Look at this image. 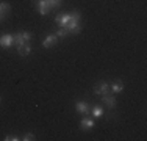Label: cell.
<instances>
[{
  "instance_id": "12",
  "label": "cell",
  "mask_w": 147,
  "mask_h": 141,
  "mask_svg": "<svg viewBox=\"0 0 147 141\" xmlns=\"http://www.w3.org/2000/svg\"><path fill=\"white\" fill-rule=\"evenodd\" d=\"M91 113H92V116H94V118H102L105 111H103V108H102V107L96 105V107H92V110H91Z\"/></svg>"
},
{
  "instance_id": "10",
  "label": "cell",
  "mask_w": 147,
  "mask_h": 141,
  "mask_svg": "<svg viewBox=\"0 0 147 141\" xmlns=\"http://www.w3.org/2000/svg\"><path fill=\"white\" fill-rule=\"evenodd\" d=\"M122 89H124V83H122L121 80H116V82L110 83V91H111L113 94H116V93H122Z\"/></svg>"
},
{
  "instance_id": "1",
  "label": "cell",
  "mask_w": 147,
  "mask_h": 141,
  "mask_svg": "<svg viewBox=\"0 0 147 141\" xmlns=\"http://www.w3.org/2000/svg\"><path fill=\"white\" fill-rule=\"evenodd\" d=\"M80 17H82V14L80 11L77 9V11H74L71 14V20H69V24L66 25L69 31H71V35H78L80 31H82V25H80Z\"/></svg>"
},
{
  "instance_id": "9",
  "label": "cell",
  "mask_w": 147,
  "mask_h": 141,
  "mask_svg": "<svg viewBox=\"0 0 147 141\" xmlns=\"http://www.w3.org/2000/svg\"><path fill=\"white\" fill-rule=\"evenodd\" d=\"M11 44H13V35H2L0 36V45L2 47L8 49L11 47Z\"/></svg>"
},
{
  "instance_id": "15",
  "label": "cell",
  "mask_w": 147,
  "mask_h": 141,
  "mask_svg": "<svg viewBox=\"0 0 147 141\" xmlns=\"http://www.w3.org/2000/svg\"><path fill=\"white\" fill-rule=\"evenodd\" d=\"M22 42H25L24 41V38H22V33H14L13 35V44H22Z\"/></svg>"
},
{
  "instance_id": "21",
  "label": "cell",
  "mask_w": 147,
  "mask_h": 141,
  "mask_svg": "<svg viewBox=\"0 0 147 141\" xmlns=\"http://www.w3.org/2000/svg\"><path fill=\"white\" fill-rule=\"evenodd\" d=\"M58 2H61V0H58Z\"/></svg>"
},
{
  "instance_id": "5",
  "label": "cell",
  "mask_w": 147,
  "mask_h": 141,
  "mask_svg": "<svg viewBox=\"0 0 147 141\" xmlns=\"http://www.w3.org/2000/svg\"><path fill=\"white\" fill-rule=\"evenodd\" d=\"M38 2V13L42 14V16H45L49 11H50V6H49L47 0H36Z\"/></svg>"
},
{
  "instance_id": "17",
  "label": "cell",
  "mask_w": 147,
  "mask_h": 141,
  "mask_svg": "<svg viewBox=\"0 0 147 141\" xmlns=\"http://www.w3.org/2000/svg\"><path fill=\"white\" fill-rule=\"evenodd\" d=\"M22 38H24V41H25V42H28L31 39V33H30V31H22Z\"/></svg>"
},
{
  "instance_id": "2",
  "label": "cell",
  "mask_w": 147,
  "mask_h": 141,
  "mask_svg": "<svg viewBox=\"0 0 147 141\" xmlns=\"http://www.w3.org/2000/svg\"><path fill=\"white\" fill-rule=\"evenodd\" d=\"M94 93H96L97 96H103V94L111 93V91H110V83H108V82L96 83V86H94Z\"/></svg>"
},
{
  "instance_id": "11",
  "label": "cell",
  "mask_w": 147,
  "mask_h": 141,
  "mask_svg": "<svg viewBox=\"0 0 147 141\" xmlns=\"http://www.w3.org/2000/svg\"><path fill=\"white\" fill-rule=\"evenodd\" d=\"M92 127H94V121H92V119H89V118L82 119V122H80V129H82V130H85V132H88V130H91Z\"/></svg>"
},
{
  "instance_id": "8",
  "label": "cell",
  "mask_w": 147,
  "mask_h": 141,
  "mask_svg": "<svg viewBox=\"0 0 147 141\" xmlns=\"http://www.w3.org/2000/svg\"><path fill=\"white\" fill-rule=\"evenodd\" d=\"M75 110L77 113H80V115H88V113L91 111V108H89V105L86 104V102H77V105H75Z\"/></svg>"
},
{
  "instance_id": "16",
  "label": "cell",
  "mask_w": 147,
  "mask_h": 141,
  "mask_svg": "<svg viewBox=\"0 0 147 141\" xmlns=\"http://www.w3.org/2000/svg\"><path fill=\"white\" fill-rule=\"evenodd\" d=\"M20 140H24V141H33L34 140V135H33V133H25V135H24Z\"/></svg>"
},
{
  "instance_id": "14",
  "label": "cell",
  "mask_w": 147,
  "mask_h": 141,
  "mask_svg": "<svg viewBox=\"0 0 147 141\" xmlns=\"http://www.w3.org/2000/svg\"><path fill=\"white\" fill-rule=\"evenodd\" d=\"M69 35H71V31H69L66 27H61V28L57 31V36H58V38H67Z\"/></svg>"
},
{
  "instance_id": "13",
  "label": "cell",
  "mask_w": 147,
  "mask_h": 141,
  "mask_svg": "<svg viewBox=\"0 0 147 141\" xmlns=\"http://www.w3.org/2000/svg\"><path fill=\"white\" fill-rule=\"evenodd\" d=\"M9 9H11V5L6 2H0V13L3 14V16H6V14L9 13Z\"/></svg>"
},
{
  "instance_id": "4",
  "label": "cell",
  "mask_w": 147,
  "mask_h": 141,
  "mask_svg": "<svg viewBox=\"0 0 147 141\" xmlns=\"http://www.w3.org/2000/svg\"><path fill=\"white\" fill-rule=\"evenodd\" d=\"M17 54L20 56H28L31 54V47H30L28 42H22V44L17 45Z\"/></svg>"
},
{
  "instance_id": "7",
  "label": "cell",
  "mask_w": 147,
  "mask_h": 141,
  "mask_svg": "<svg viewBox=\"0 0 147 141\" xmlns=\"http://www.w3.org/2000/svg\"><path fill=\"white\" fill-rule=\"evenodd\" d=\"M69 20H71V14H58L57 17H55V22L58 24V25H61V27H66L69 24Z\"/></svg>"
},
{
  "instance_id": "18",
  "label": "cell",
  "mask_w": 147,
  "mask_h": 141,
  "mask_svg": "<svg viewBox=\"0 0 147 141\" xmlns=\"http://www.w3.org/2000/svg\"><path fill=\"white\" fill-rule=\"evenodd\" d=\"M3 140H5V141H17V140H20V138H17L16 135H6Z\"/></svg>"
},
{
  "instance_id": "3",
  "label": "cell",
  "mask_w": 147,
  "mask_h": 141,
  "mask_svg": "<svg viewBox=\"0 0 147 141\" xmlns=\"http://www.w3.org/2000/svg\"><path fill=\"white\" fill-rule=\"evenodd\" d=\"M102 102L107 105L108 108H111V110H113V108H116V97H114L111 93L103 94V96H102Z\"/></svg>"
},
{
  "instance_id": "19",
  "label": "cell",
  "mask_w": 147,
  "mask_h": 141,
  "mask_svg": "<svg viewBox=\"0 0 147 141\" xmlns=\"http://www.w3.org/2000/svg\"><path fill=\"white\" fill-rule=\"evenodd\" d=\"M5 17H6V16H3V14L0 13V20H3V19H5Z\"/></svg>"
},
{
  "instance_id": "20",
  "label": "cell",
  "mask_w": 147,
  "mask_h": 141,
  "mask_svg": "<svg viewBox=\"0 0 147 141\" xmlns=\"http://www.w3.org/2000/svg\"><path fill=\"white\" fill-rule=\"evenodd\" d=\"M0 102H2V97H0Z\"/></svg>"
},
{
  "instance_id": "6",
  "label": "cell",
  "mask_w": 147,
  "mask_h": 141,
  "mask_svg": "<svg viewBox=\"0 0 147 141\" xmlns=\"http://www.w3.org/2000/svg\"><path fill=\"white\" fill-rule=\"evenodd\" d=\"M57 41H58V36L57 35H47L45 36V39L42 42V45L45 49H50V47H53L55 44H57Z\"/></svg>"
}]
</instances>
